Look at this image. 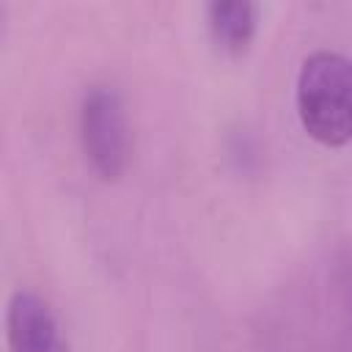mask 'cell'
Returning a JSON list of instances; mask_svg holds the SVG:
<instances>
[{
	"label": "cell",
	"mask_w": 352,
	"mask_h": 352,
	"mask_svg": "<svg viewBox=\"0 0 352 352\" xmlns=\"http://www.w3.org/2000/svg\"><path fill=\"white\" fill-rule=\"evenodd\" d=\"M206 28L212 44L223 55L239 58L256 38L258 6L250 0H214L206 6Z\"/></svg>",
	"instance_id": "4"
},
{
	"label": "cell",
	"mask_w": 352,
	"mask_h": 352,
	"mask_svg": "<svg viewBox=\"0 0 352 352\" xmlns=\"http://www.w3.org/2000/svg\"><path fill=\"white\" fill-rule=\"evenodd\" d=\"M80 146L88 168L102 182H116L129 168L132 132L124 96L113 85H91L82 94Z\"/></svg>",
	"instance_id": "2"
},
{
	"label": "cell",
	"mask_w": 352,
	"mask_h": 352,
	"mask_svg": "<svg viewBox=\"0 0 352 352\" xmlns=\"http://www.w3.org/2000/svg\"><path fill=\"white\" fill-rule=\"evenodd\" d=\"M6 341L8 352H69V341L52 305L30 289H16L8 297Z\"/></svg>",
	"instance_id": "3"
},
{
	"label": "cell",
	"mask_w": 352,
	"mask_h": 352,
	"mask_svg": "<svg viewBox=\"0 0 352 352\" xmlns=\"http://www.w3.org/2000/svg\"><path fill=\"white\" fill-rule=\"evenodd\" d=\"M297 118L311 140L341 148L352 140V58L333 50L311 52L294 85Z\"/></svg>",
	"instance_id": "1"
}]
</instances>
